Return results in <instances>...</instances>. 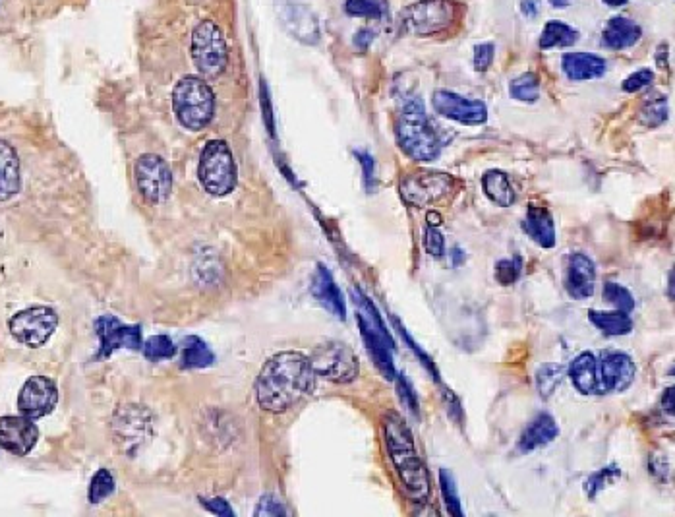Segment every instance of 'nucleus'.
I'll list each match as a JSON object with an SVG mask.
<instances>
[{
    "label": "nucleus",
    "instance_id": "23",
    "mask_svg": "<svg viewBox=\"0 0 675 517\" xmlns=\"http://www.w3.org/2000/svg\"><path fill=\"white\" fill-rule=\"evenodd\" d=\"M312 293L329 312H333L337 318L345 320L347 308H345L343 295H341L339 287L335 285L333 277L327 272L325 266H318V272H316L314 281H312Z\"/></svg>",
    "mask_w": 675,
    "mask_h": 517
},
{
    "label": "nucleus",
    "instance_id": "46",
    "mask_svg": "<svg viewBox=\"0 0 675 517\" xmlns=\"http://www.w3.org/2000/svg\"><path fill=\"white\" fill-rule=\"evenodd\" d=\"M372 37H374V33L370 30H362L356 37H354V43L360 47V49H366L368 45H370V41H372Z\"/></svg>",
    "mask_w": 675,
    "mask_h": 517
},
{
    "label": "nucleus",
    "instance_id": "8",
    "mask_svg": "<svg viewBox=\"0 0 675 517\" xmlns=\"http://www.w3.org/2000/svg\"><path fill=\"white\" fill-rule=\"evenodd\" d=\"M192 61L206 78L219 76L229 62L227 41L213 22H202L192 35Z\"/></svg>",
    "mask_w": 675,
    "mask_h": 517
},
{
    "label": "nucleus",
    "instance_id": "6",
    "mask_svg": "<svg viewBox=\"0 0 675 517\" xmlns=\"http://www.w3.org/2000/svg\"><path fill=\"white\" fill-rule=\"evenodd\" d=\"M354 297H356V305L360 306L358 324L362 330V337L370 349V355L374 357V363L382 370L383 376L391 380L395 376L393 357H391L395 351V343L372 303L360 291L358 293L354 291Z\"/></svg>",
    "mask_w": 675,
    "mask_h": 517
},
{
    "label": "nucleus",
    "instance_id": "17",
    "mask_svg": "<svg viewBox=\"0 0 675 517\" xmlns=\"http://www.w3.org/2000/svg\"><path fill=\"white\" fill-rule=\"evenodd\" d=\"M596 283V268L587 254L575 252L567 260V275H565V289L573 299H588L594 293Z\"/></svg>",
    "mask_w": 675,
    "mask_h": 517
},
{
    "label": "nucleus",
    "instance_id": "44",
    "mask_svg": "<svg viewBox=\"0 0 675 517\" xmlns=\"http://www.w3.org/2000/svg\"><path fill=\"white\" fill-rule=\"evenodd\" d=\"M356 157L360 159V165H362V169H364V179H366V184H368V188H372V183H374V169H376V163H374V159H372V155H368V153H356Z\"/></svg>",
    "mask_w": 675,
    "mask_h": 517
},
{
    "label": "nucleus",
    "instance_id": "18",
    "mask_svg": "<svg viewBox=\"0 0 675 517\" xmlns=\"http://www.w3.org/2000/svg\"><path fill=\"white\" fill-rule=\"evenodd\" d=\"M279 14H281L283 24L293 33L294 37H298L304 43H318L320 26H318L316 16L306 6L298 2H285L279 8Z\"/></svg>",
    "mask_w": 675,
    "mask_h": 517
},
{
    "label": "nucleus",
    "instance_id": "28",
    "mask_svg": "<svg viewBox=\"0 0 675 517\" xmlns=\"http://www.w3.org/2000/svg\"><path fill=\"white\" fill-rule=\"evenodd\" d=\"M579 41V31L563 22H548L542 31L540 37V47L542 49H563L571 47Z\"/></svg>",
    "mask_w": 675,
    "mask_h": 517
},
{
    "label": "nucleus",
    "instance_id": "50",
    "mask_svg": "<svg viewBox=\"0 0 675 517\" xmlns=\"http://www.w3.org/2000/svg\"><path fill=\"white\" fill-rule=\"evenodd\" d=\"M606 4H610V6H623V4H627L629 0H604Z\"/></svg>",
    "mask_w": 675,
    "mask_h": 517
},
{
    "label": "nucleus",
    "instance_id": "2",
    "mask_svg": "<svg viewBox=\"0 0 675 517\" xmlns=\"http://www.w3.org/2000/svg\"><path fill=\"white\" fill-rule=\"evenodd\" d=\"M637 368L629 355L604 351L600 355L583 353L569 368L573 386L585 396H606L627 390L635 380Z\"/></svg>",
    "mask_w": 675,
    "mask_h": 517
},
{
    "label": "nucleus",
    "instance_id": "31",
    "mask_svg": "<svg viewBox=\"0 0 675 517\" xmlns=\"http://www.w3.org/2000/svg\"><path fill=\"white\" fill-rule=\"evenodd\" d=\"M511 97L525 101V103H534L540 97V82L536 78V74H523L519 78H515L509 86Z\"/></svg>",
    "mask_w": 675,
    "mask_h": 517
},
{
    "label": "nucleus",
    "instance_id": "32",
    "mask_svg": "<svg viewBox=\"0 0 675 517\" xmlns=\"http://www.w3.org/2000/svg\"><path fill=\"white\" fill-rule=\"evenodd\" d=\"M440 485L441 494H443V500H445V506H447L449 514L463 517V508H461V498H459V492H457V485H455L453 475L447 469H441L440 471Z\"/></svg>",
    "mask_w": 675,
    "mask_h": 517
},
{
    "label": "nucleus",
    "instance_id": "36",
    "mask_svg": "<svg viewBox=\"0 0 675 517\" xmlns=\"http://www.w3.org/2000/svg\"><path fill=\"white\" fill-rule=\"evenodd\" d=\"M345 10L349 16H360V18H382L383 6L380 0H347Z\"/></svg>",
    "mask_w": 675,
    "mask_h": 517
},
{
    "label": "nucleus",
    "instance_id": "15",
    "mask_svg": "<svg viewBox=\"0 0 675 517\" xmlns=\"http://www.w3.org/2000/svg\"><path fill=\"white\" fill-rule=\"evenodd\" d=\"M59 401V390L53 380L45 376H33L30 378L18 397V407L22 415L30 419H41L49 415Z\"/></svg>",
    "mask_w": 675,
    "mask_h": 517
},
{
    "label": "nucleus",
    "instance_id": "27",
    "mask_svg": "<svg viewBox=\"0 0 675 517\" xmlns=\"http://www.w3.org/2000/svg\"><path fill=\"white\" fill-rule=\"evenodd\" d=\"M588 318L600 332L606 335H627L633 330V320L629 318V312L590 310Z\"/></svg>",
    "mask_w": 675,
    "mask_h": 517
},
{
    "label": "nucleus",
    "instance_id": "4",
    "mask_svg": "<svg viewBox=\"0 0 675 517\" xmlns=\"http://www.w3.org/2000/svg\"><path fill=\"white\" fill-rule=\"evenodd\" d=\"M395 134L401 150L414 161H434L440 155L438 132L418 99H409L399 111Z\"/></svg>",
    "mask_w": 675,
    "mask_h": 517
},
{
    "label": "nucleus",
    "instance_id": "49",
    "mask_svg": "<svg viewBox=\"0 0 675 517\" xmlns=\"http://www.w3.org/2000/svg\"><path fill=\"white\" fill-rule=\"evenodd\" d=\"M523 12L529 14V16H534L536 14V0H525L523 2Z\"/></svg>",
    "mask_w": 675,
    "mask_h": 517
},
{
    "label": "nucleus",
    "instance_id": "39",
    "mask_svg": "<svg viewBox=\"0 0 675 517\" xmlns=\"http://www.w3.org/2000/svg\"><path fill=\"white\" fill-rule=\"evenodd\" d=\"M616 475H619V471H617L616 467H608V469H602V471H598L596 475H592L587 481L588 496L594 498L602 488L608 485V481H610L612 477H616Z\"/></svg>",
    "mask_w": 675,
    "mask_h": 517
},
{
    "label": "nucleus",
    "instance_id": "14",
    "mask_svg": "<svg viewBox=\"0 0 675 517\" xmlns=\"http://www.w3.org/2000/svg\"><path fill=\"white\" fill-rule=\"evenodd\" d=\"M432 103L438 115L451 119V121L469 124V126H478L488 121V109L478 99H467L459 93L440 90L434 93Z\"/></svg>",
    "mask_w": 675,
    "mask_h": 517
},
{
    "label": "nucleus",
    "instance_id": "20",
    "mask_svg": "<svg viewBox=\"0 0 675 517\" xmlns=\"http://www.w3.org/2000/svg\"><path fill=\"white\" fill-rule=\"evenodd\" d=\"M22 177H20V159L16 150L0 140V202L10 200L20 192Z\"/></svg>",
    "mask_w": 675,
    "mask_h": 517
},
{
    "label": "nucleus",
    "instance_id": "1",
    "mask_svg": "<svg viewBox=\"0 0 675 517\" xmlns=\"http://www.w3.org/2000/svg\"><path fill=\"white\" fill-rule=\"evenodd\" d=\"M316 388L310 357L285 351L265 363L256 380V399L269 413H285Z\"/></svg>",
    "mask_w": 675,
    "mask_h": 517
},
{
    "label": "nucleus",
    "instance_id": "45",
    "mask_svg": "<svg viewBox=\"0 0 675 517\" xmlns=\"http://www.w3.org/2000/svg\"><path fill=\"white\" fill-rule=\"evenodd\" d=\"M207 510L213 512V514H219V516H235L229 502H225L223 498H213V500H204Z\"/></svg>",
    "mask_w": 675,
    "mask_h": 517
},
{
    "label": "nucleus",
    "instance_id": "10",
    "mask_svg": "<svg viewBox=\"0 0 675 517\" xmlns=\"http://www.w3.org/2000/svg\"><path fill=\"white\" fill-rule=\"evenodd\" d=\"M316 376H322L329 382L347 384L358 376V359L345 343L327 341L314 349L310 357Z\"/></svg>",
    "mask_w": 675,
    "mask_h": 517
},
{
    "label": "nucleus",
    "instance_id": "48",
    "mask_svg": "<svg viewBox=\"0 0 675 517\" xmlns=\"http://www.w3.org/2000/svg\"><path fill=\"white\" fill-rule=\"evenodd\" d=\"M426 219H428L430 227H440L441 225V215L438 212H428Z\"/></svg>",
    "mask_w": 675,
    "mask_h": 517
},
{
    "label": "nucleus",
    "instance_id": "19",
    "mask_svg": "<svg viewBox=\"0 0 675 517\" xmlns=\"http://www.w3.org/2000/svg\"><path fill=\"white\" fill-rule=\"evenodd\" d=\"M97 330L101 337V353L109 355L113 349L118 347H128V349H140L142 345V334L140 328L134 326H124L115 318L105 316L97 322Z\"/></svg>",
    "mask_w": 675,
    "mask_h": 517
},
{
    "label": "nucleus",
    "instance_id": "3",
    "mask_svg": "<svg viewBox=\"0 0 675 517\" xmlns=\"http://www.w3.org/2000/svg\"><path fill=\"white\" fill-rule=\"evenodd\" d=\"M383 430H385L389 457L395 465V471L401 479L405 494L411 498L412 502H418V504L426 502V498L430 496V475L426 471L424 461L416 452L409 426L405 425V421L399 415L391 413L385 417Z\"/></svg>",
    "mask_w": 675,
    "mask_h": 517
},
{
    "label": "nucleus",
    "instance_id": "9",
    "mask_svg": "<svg viewBox=\"0 0 675 517\" xmlns=\"http://www.w3.org/2000/svg\"><path fill=\"white\" fill-rule=\"evenodd\" d=\"M455 18V4L451 0H420L401 10V30L414 35H432L447 30Z\"/></svg>",
    "mask_w": 675,
    "mask_h": 517
},
{
    "label": "nucleus",
    "instance_id": "33",
    "mask_svg": "<svg viewBox=\"0 0 675 517\" xmlns=\"http://www.w3.org/2000/svg\"><path fill=\"white\" fill-rule=\"evenodd\" d=\"M561 378H563V368L558 365H546L544 368H540L538 376H536V384H538V390H540V396L550 397L559 384H561Z\"/></svg>",
    "mask_w": 675,
    "mask_h": 517
},
{
    "label": "nucleus",
    "instance_id": "37",
    "mask_svg": "<svg viewBox=\"0 0 675 517\" xmlns=\"http://www.w3.org/2000/svg\"><path fill=\"white\" fill-rule=\"evenodd\" d=\"M147 359L151 361H159V359H167L175 355V345L167 335H155L151 337L144 347Z\"/></svg>",
    "mask_w": 675,
    "mask_h": 517
},
{
    "label": "nucleus",
    "instance_id": "35",
    "mask_svg": "<svg viewBox=\"0 0 675 517\" xmlns=\"http://www.w3.org/2000/svg\"><path fill=\"white\" fill-rule=\"evenodd\" d=\"M113 490H115L113 475H111L107 469H101V471L93 477V481H91V485H89V500H91L93 504H99V502L105 500Z\"/></svg>",
    "mask_w": 675,
    "mask_h": 517
},
{
    "label": "nucleus",
    "instance_id": "42",
    "mask_svg": "<svg viewBox=\"0 0 675 517\" xmlns=\"http://www.w3.org/2000/svg\"><path fill=\"white\" fill-rule=\"evenodd\" d=\"M496 277L501 285H511L519 277V264L513 260H501L496 266Z\"/></svg>",
    "mask_w": 675,
    "mask_h": 517
},
{
    "label": "nucleus",
    "instance_id": "26",
    "mask_svg": "<svg viewBox=\"0 0 675 517\" xmlns=\"http://www.w3.org/2000/svg\"><path fill=\"white\" fill-rule=\"evenodd\" d=\"M482 186L486 196L501 208H509L515 202V190L509 183V177L501 171H488L482 177Z\"/></svg>",
    "mask_w": 675,
    "mask_h": 517
},
{
    "label": "nucleus",
    "instance_id": "29",
    "mask_svg": "<svg viewBox=\"0 0 675 517\" xmlns=\"http://www.w3.org/2000/svg\"><path fill=\"white\" fill-rule=\"evenodd\" d=\"M668 115V99L662 93L654 92L646 97L639 119L646 126H660L668 121Z\"/></svg>",
    "mask_w": 675,
    "mask_h": 517
},
{
    "label": "nucleus",
    "instance_id": "38",
    "mask_svg": "<svg viewBox=\"0 0 675 517\" xmlns=\"http://www.w3.org/2000/svg\"><path fill=\"white\" fill-rule=\"evenodd\" d=\"M494 55H496L494 43H480V45H476V49H474V68L478 72H486L492 66V62H494Z\"/></svg>",
    "mask_w": 675,
    "mask_h": 517
},
{
    "label": "nucleus",
    "instance_id": "43",
    "mask_svg": "<svg viewBox=\"0 0 675 517\" xmlns=\"http://www.w3.org/2000/svg\"><path fill=\"white\" fill-rule=\"evenodd\" d=\"M426 250L436 256V258H441L443 252H445V241H443V235L438 231V227H430L426 231Z\"/></svg>",
    "mask_w": 675,
    "mask_h": 517
},
{
    "label": "nucleus",
    "instance_id": "24",
    "mask_svg": "<svg viewBox=\"0 0 675 517\" xmlns=\"http://www.w3.org/2000/svg\"><path fill=\"white\" fill-rule=\"evenodd\" d=\"M641 35H643L641 26H637L633 20L625 16H616L606 24L604 33H602V41L606 47L619 51V49L633 47L641 39Z\"/></svg>",
    "mask_w": 675,
    "mask_h": 517
},
{
    "label": "nucleus",
    "instance_id": "22",
    "mask_svg": "<svg viewBox=\"0 0 675 517\" xmlns=\"http://www.w3.org/2000/svg\"><path fill=\"white\" fill-rule=\"evenodd\" d=\"M523 229L530 239L542 248H552L556 244V227L550 212L544 206H530L523 221Z\"/></svg>",
    "mask_w": 675,
    "mask_h": 517
},
{
    "label": "nucleus",
    "instance_id": "12",
    "mask_svg": "<svg viewBox=\"0 0 675 517\" xmlns=\"http://www.w3.org/2000/svg\"><path fill=\"white\" fill-rule=\"evenodd\" d=\"M453 181L445 173H436V171H418L407 175L401 183V194L405 202L412 206L424 208L434 202H440L451 192Z\"/></svg>",
    "mask_w": 675,
    "mask_h": 517
},
{
    "label": "nucleus",
    "instance_id": "41",
    "mask_svg": "<svg viewBox=\"0 0 675 517\" xmlns=\"http://www.w3.org/2000/svg\"><path fill=\"white\" fill-rule=\"evenodd\" d=\"M285 506L275 496H264L256 508V516H285Z\"/></svg>",
    "mask_w": 675,
    "mask_h": 517
},
{
    "label": "nucleus",
    "instance_id": "47",
    "mask_svg": "<svg viewBox=\"0 0 675 517\" xmlns=\"http://www.w3.org/2000/svg\"><path fill=\"white\" fill-rule=\"evenodd\" d=\"M662 407L666 413L674 415V388H668L662 397Z\"/></svg>",
    "mask_w": 675,
    "mask_h": 517
},
{
    "label": "nucleus",
    "instance_id": "34",
    "mask_svg": "<svg viewBox=\"0 0 675 517\" xmlns=\"http://www.w3.org/2000/svg\"><path fill=\"white\" fill-rule=\"evenodd\" d=\"M604 301L616 306L617 310H621V312H631L635 308L633 295L617 283H606L604 285Z\"/></svg>",
    "mask_w": 675,
    "mask_h": 517
},
{
    "label": "nucleus",
    "instance_id": "25",
    "mask_svg": "<svg viewBox=\"0 0 675 517\" xmlns=\"http://www.w3.org/2000/svg\"><path fill=\"white\" fill-rule=\"evenodd\" d=\"M559 428L550 415H538L523 432L519 440V450L521 452H532L542 446H548L558 438Z\"/></svg>",
    "mask_w": 675,
    "mask_h": 517
},
{
    "label": "nucleus",
    "instance_id": "13",
    "mask_svg": "<svg viewBox=\"0 0 675 517\" xmlns=\"http://www.w3.org/2000/svg\"><path fill=\"white\" fill-rule=\"evenodd\" d=\"M136 183L149 202L161 204L171 196V169L159 155H142L136 163Z\"/></svg>",
    "mask_w": 675,
    "mask_h": 517
},
{
    "label": "nucleus",
    "instance_id": "51",
    "mask_svg": "<svg viewBox=\"0 0 675 517\" xmlns=\"http://www.w3.org/2000/svg\"><path fill=\"white\" fill-rule=\"evenodd\" d=\"M567 2H569V0H552L554 6H567Z\"/></svg>",
    "mask_w": 675,
    "mask_h": 517
},
{
    "label": "nucleus",
    "instance_id": "7",
    "mask_svg": "<svg viewBox=\"0 0 675 517\" xmlns=\"http://www.w3.org/2000/svg\"><path fill=\"white\" fill-rule=\"evenodd\" d=\"M200 183L213 196H227L236 186V165L231 148L223 140L207 142L200 167Z\"/></svg>",
    "mask_w": 675,
    "mask_h": 517
},
{
    "label": "nucleus",
    "instance_id": "5",
    "mask_svg": "<svg viewBox=\"0 0 675 517\" xmlns=\"http://www.w3.org/2000/svg\"><path fill=\"white\" fill-rule=\"evenodd\" d=\"M173 109L184 128L204 130L215 113V95L206 80L198 76H186L178 82L173 92Z\"/></svg>",
    "mask_w": 675,
    "mask_h": 517
},
{
    "label": "nucleus",
    "instance_id": "40",
    "mask_svg": "<svg viewBox=\"0 0 675 517\" xmlns=\"http://www.w3.org/2000/svg\"><path fill=\"white\" fill-rule=\"evenodd\" d=\"M652 78L654 74L650 70H639V72H633L625 82H623V90L627 93L639 92L646 88L648 84H652Z\"/></svg>",
    "mask_w": 675,
    "mask_h": 517
},
{
    "label": "nucleus",
    "instance_id": "16",
    "mask_svg": "<svg viewBox=\"0 0 675 517\" xmlns=\"http://www.w3.org/2000/svg\"><path fill=\"white\" fill-rule=\"evenodd\" d=\"M39 430L30 417H0V448L14 456H28L37 444Z\"/></svg>",
    "mask_w": 675,
    "mask_h": 517
},
{
    "label": "nucleus",
    "instance_id": "30",
    "mask_svg": "<svg viewBox=\"0 0 675 517\" xmlns=\"http://www.w3.org/2000/svg\"><path fill=\"white\" fill-rule=\"evenodd\" d=\"M215 361L213 353L207 349L206 343L198 337H190L186 339L184 345V357H182V365L186 368H204Z\"/></svg>",
    "mask_w": 675,
    "mask_h": 517
},
{
    "label": "nucleus",
    "instance_id": "21",
    "mask_svg": "<svg viewBox=\"0 0 675 517\" xmlns=\"http://www.w3.org/2000/svg\"><path fill=\"white\" fill-rule=\"evenodd\" d=\"M563 72L567 78L583 82V80H596L606 74V61L592 53H569L563 57Z\"/></svg>",
    "mask_w": 675,
    "mask_h": 517
},
{
    "label": "nucleus",
    "instance_id": "11",
    "mask_svg": "<svg viewBox=\"0 0 675 517\" xmlns=\"http://www.w3.org/2000/svg\"><path fill=\"white\" fill-rule=\"evenodd\" d=\"M59 316L49 306H31L12 316L8 328L14 339L26 347H41L55 334Z\"/></svg>",
    "mask_w": 675,
    "mask_h": 517
}]
</instances>
